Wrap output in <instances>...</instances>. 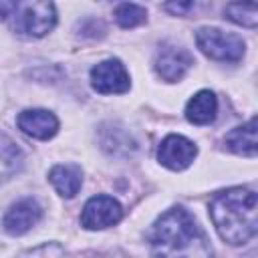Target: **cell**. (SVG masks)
I'll use <instances>...</instances> for the list:
<instances>
[{"mask_svg":"<svg viewBox=\"0 0 258 258\" xmlns=\"http://www.w3.org/2000/svg\"><path fill=\"white\" fill-rule=\"evenodd\" d=\"M224 14L234 24H240V26H246V28H256V24H258V6L256 4L234 2V4L226 6Z\"/></svg>","mask_w":258,"mask_h":258,"instance_id":"9a60e30c","label":"cell"},{"mask_svg":"<svg viewBox=\"0 0 258 258\" xmlns=\"http://www.w3.org/2000/svg\"><path fill=\"white\" fill-rule=\"evenodd\" d=\"M115 20L121 28H135L147 20V10L133 2H123L115 8Z\"/></svg>","mask_w":258,"mask_h":258,"instance_id":"2e32d148","label":"cell"},{"mask_svg":"<svg viewBox=\"0 0 258 258\" xmlns=\"http://www.w3.org/2000/svg\"><path fill=\"white\" fill-rule=\"evenodd\" d=\"M196 42L198 48L214 58V60H224V62H236L244 56L246 44L244 40L234 34V32H224L220 28H212V26H204L196 32Z\"/></svg>","mask_w":258,"mask_h":258,"instance_id":"277c9868","label":"cell"},{"mask_svg":"<svg viewBox=\"0 0 258 258\" xmlns=\"http://www.w3.org/2000/svg\"><path fill=\"white\" fill-rule=\"evenodd\" d=\"M56 24V10L52 2H16L12 12V28L20 36L40 38Z\"/></svg>","mask_w":258,"mask_h":258,"instance_id":"3957f363","label":"cell"},{"mask_svg":"<svg viewBox=\"0 0 258 258\" xmlns=\"http://www.w3.org/2000/svg\"><path fill=\"white\" fill-rule=\"evenodd\" d=\"M198 155V147L194 141H189L183 135H167L157 149V159L163 167L173 169V171H181L185 167L191 165V161Z\"/></svg>","mask_w":258,"mask_h":258,"instance_id":"52a82bcc","label":"cell"},{"mask_svg":"<svg viewBox=\"0 0 258 258\" xmlns=\"http://www.w3.org/2000/svg\"><path fill=\"white\" fill-rule=\"evenodd\" d=\"M24 155L20 147L4 133H0V183L14 177L22 167Z\"/></svg>","mask_w":258,"mask_h":258,"instance_id":"5bb4252c","label":"cell"},{"mask_svg":"<svg viewBox=\"0 0 258 258\" xmlns=\"http://www.w3.org/2000/svg\"><path fill=\"white\" fill-rule=\"evenodd\" d=\"M151 258H212V244L196 218L181 206L161 214L149 234Z\"/></svg>","mask_w":258,"mask_h":258,"instance_id":"6da1fadb","label":"cell"},{"mask_svg":"<svg viewBox=\"0 0 258 258\" xmlns=\"http://www.w3.org/2000/svg\"><path fill=\"white\" fill-rule=\"evenodd\" d=\"M191 64H194V56L183 46H175V44H163L153 60L157 75L167 83L179 81Z\"/></svg>","mask_w":258,"mask_h":258,"instance_id":"ba28073f","label":"cell"},{"mask_svg":"<svg viewBox=\"0 0 258 258\" xmlns=\"http://www.w3.org/2000/svg\"><path fill=\"white\" fill-rule=\"evenodd\" d=\"M218 99L212 91H198L185 105V119L194 125H208L216 119Z\"/></svg>","mask_w":258,"mask_h":258,"instance_id":"7c38bea8","label":"cell"},{"mask_svg":"<svg viewBox=\"0 0 258 258\" xmlns=\"http://www.w3.org/2000/svg\"><path fill=\"white\" fill-rule=\"evenodd\" d=\"M40 218H42V208L38 206V202L32 198H24L10 206V210L2 220V226L10 236H22L30 228H34Z\"/></svg>","mask_w":258,"mask_h":258,"instance_id":"9c48e42d","label":"cell"},{"mask_svg":"<svg viewBox=\"0 0 258 258\" xmlns=\"http://www.w3.org/2000/svg\"><path fill=\"white\" fill-rule=\"evenodd\" d=\"M16 125L22 133L46 141L50 137L56 135L58 131V119L54 117V113L46 111V109H26L18 115Z\"/></svg>","mask_w":258,"mask_h":258,"instance_id":"30bf717a","label":"cell"},{"mask_svg":"<svg viewBox=\"0 0 258 258\" xmlns=\"http://www.w3.org/2000/svg\"><path fill=\"white\" fill-rule=\"evenodd\" d=\"M91 87L101 95H119L129 91L131 81L123 62L117 58H107L91 69Z\"/></svg>","mask_w":258,"mask_h":258,"instance_id":"5b68a950","label":"cell"},{"mask_svg":"<svg viewBox=\"0 0 258 258\" xmlns=\"http://www.w3.org/2000/svg\"><path fill=\"white\" fill-rule=\"evenodd\" d=\"M194 2H173V4H163V8L165 10H169V12H173V14H177V16H183V14H187L189 10H194Z\"/></svg>","mask_w":258,"mask_h":258,"instance_id":"ac0fdd59","label":"cell"},{"mask_svg":"<svg viewBox=\"0 0 258 258\" xmlns=\"http://www.w3.org/2000/svg\"><path fill=\"white\" fill-rule=\"evenodd\" d=\"M14 8H16V2H6V0H0V22H2V20H6L8 16H12Z\"/></svg>","mask_w":258,"mask_h":258,"instance_id":"d6986e66","label":"cell"},{"mask_svg":"<svg viewBox=\"0 0 258 258\" xmlns=\"http://www.w3.org/2000/svg\"><path fill=\"white\" fill-rule=\"evenodd\" d=\"M224 145L228 151L238 153V155H246V157H254L256 155V119L252 117L248 123L232 129L226 137H224Z\"/></svg>","mask_w":258,"mask_h":258,"instance_id":"4fadbf2b","label":"cell"},{"mask_svg":"<svg viewBox=\"0 0 258 258\" xmlns=\"http://www.w3.org/2000/svg\"><path fill=\"white\" fill-rule=\"evenodd\" d=\"M48 179L62 198H75L83 183V169L75 163H60L48 171Z\"/></svg>","mask_w":258,"mask_h":258,"instance_id":"8fae6325","label":"cell"},{"mask_svg":"<svg viewBox=\"0 0 258 258\" xmlns=\"http://www.w3.org/2000/svg\"><path fill=\"white\" fill-rule=\"evenodd\" d=\"M16 258H71V254L56 242H46L20 252Z\"/></svg>","mask_w":258,"mask_h":258,"instance_id":"e0dca14e","label":"cell"},{"mask_svg":"<svg viewBox=\"0 0 258 258\" xmlns=\"http://www.w3.org/2000/svg\"><path fill=\"white\" fill-rule=\"evenodd\" d=\"M123 218L121 204L111 196H93L83 212H81V226L87 230H105L115 226Z\"/></svg>","mask_w":258,"mask_h":258,"instance_id":"8992f818","label":"cell"},{"mask_svg":"<svg viewBox=\"0 0 258 258\" xmlns=\"http://www.w3.org/2000/svg\"><path fill=\"white\" fill-rule=\"evenodd\" d=\"M210 216L220 238L232 246L246 244L258 230V200L252 189L230 187L210 200Z\"/></svg>","mask_w":258,"mask_h":258,"instance_id":"7a4b0ae2","label":"cell"}]
</instances>
